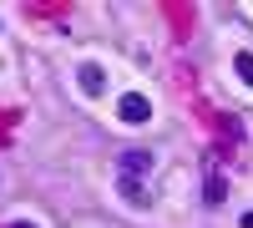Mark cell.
Returning <instances> with one entry per match:
<instances>
[{
  "mask_svg": "<svg viewBox=\"0 0 253 228\" xmlns=\"http://www.w3.org/2000/svg\"><path fill=\"white\" fill-rule=\"evenodd\" d=\"M142 168H152V152H126V173H142Z\"/></svg>",
  "mask_w": 253,
  "mask_h": 228,
  "instance_id": "6da1fadb",
  "label": "cell"
},
{
  "mask_svg": "<svg viewBox=\"0 0 253 228\" xmlns=\"http://www.w3.org/2000/svg\"><path fill=\"white\" fill-rule=\"evenodd\" d=\"M122 193H126V203H147V198H142V188H137V182H132V178H126V182H122Z\"/></svg>",
  "mask_w": 253,
  "mask_h": 228,
  "instance_id": "7a4b0ae2",
  "label": "cell"
}]
</instances>
